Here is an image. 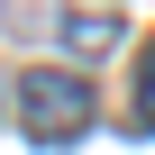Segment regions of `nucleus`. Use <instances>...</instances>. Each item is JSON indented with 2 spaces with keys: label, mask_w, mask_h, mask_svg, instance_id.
Instances as JSON below:
<instances>
[{
  "label": "nucleus",
  "mask_w": 155,
  "mask_h": 155,
  "mask_svg": "<svg viewBox=\"0 0 155 155\" xmlns=\"http://www.w3.org/2000/svg\"><path fill=\"white\" fill-rule=\"evenodd\" d=\"M128 28H119V9H82V18H64V46L73 55H110Z\"/></svg>",
  "instance_id": "2"
},
{
  "label": "nucleus",
  "mask_w": 155,
  "mask_h": 155,
  "mask_svg": "<svg viewBox=\"0 0 155 155\" xmlns=\"http://www.w3.org/2000/svg\"><path fill=\"white\" fill-rule=\"evenodd\" d=\"M137 119H146V128H155V46H146V55H137Z\"/></svg>",
  "instance_id": "4"
},
{
  "label": "nucleus",
  "mask_w": 155,
  "mask_h": 155,
  "mask_svg": "<svg viewBox=\"0 0 155 155\" xmlns=\"http://www.w3.org/2000/svg\"><path fill=\"white\" fill-rule=\"evenodd\" d=\"M0 18H9L18 37H37V28H64V18H55V0H0Z\"/></svg>",
  "instance_id": "3"
},
{
  "label": "nucleus",
  "mask_w": 155,
  "mask_h": 155,
  "mask_svg": "<svg viewBox=\"0 0 155 155\" xmlns=\"http://www.w3.org/2000/svg\"><path fill=\"white\" fill-rule=\"evenodd\" d=\"M91 82H82V73H55V64H37L28 73V82H18V119H28V137L37 146H73V137H82L91 128Z\"/></svg>",
  "instance_id": "1"
}]
</instances>
